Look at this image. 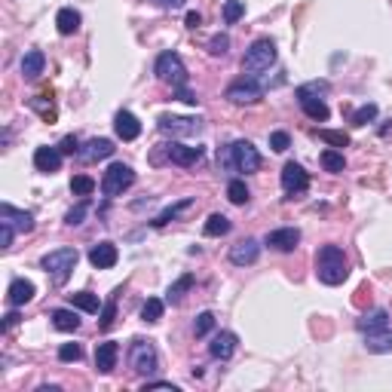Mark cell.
Segmentation results:
<instances>
[{"instance_id": "cell-39", "label": "cell", "mask_w": 392, "mask_h": 392, "mask_svg": "<svg viewBox=\"0 0 392 392\" xmlns=\"http://www.w3.org/2000/svg\"><path fill=\"white\" fill-rule=\"evenodd\" d=\"M316 135H319L325 144H331V147H346V144H350V135H346V132H331V129H319V132H316Z\"/></svg>"}, {"instance_id": "cell-9", "label": "cell", "mask_w": 392, "mask_h": 392, "mask_svg": "<svg viewBox=\"0 0 392 392\" xmlns=\"http://www.w3.org/2000/svg\"><path fill=\"white\" fill-rule=\"evenodd\" d=\"M224 99L230 101V105H257V101L264 99V83H257L255 77H242L227 86Z\"/></svg>"}, {"instance_id": "cell-41", "label": "cell", "mask_w": 392, "mask_h": 392, "mask_svg": "<svg viewBox=\"0 0 392 392\" xmlns=\"http://www.w3.org/2000/svg\"><path fill=\"white\" fill-rule=\"evenodd\" d=\"M43 99H46V95H37V99H31V108H34L37 114H40L46 123H53V120H56V108H53V101H49V105H46V101H43Z\"/></svg>"}, {"instance_id": "cell-10", "label": "cell", "mask_w": 392, "mask_h": 392, "mask_svg": "<svg viewBox=\"0 0 392 392\" xmlns=\"http://www.w3.org/2000/svg\"><path fill=\"white\" fill-rule=\"evenodd\" d=\"M157 129L162 135H172V138H190L203 132V120L199 117H169L162 114L157 120Z\"/></svg>"}, {"instance_id": "cell-4", "label": "cell", "mask_w": 392, "mask_h": 392, "mask_svg": "<svg viewBox=\"0 0 392 392\" xmlns=\"http://www.w3.org/2000/svg\"><path fill=\"white\" fill-rule=\"evenodd\" d=\"M77 261H80V251L77 248H53L40 257V267L49 273L56 285H65L71 279V273L77 270Z\"/></svg>"}, {"instance_id": "cell-52", "label": "cell", "mask_w": 392, "mask_h": 392, "mask_svg": "<svg viewBox=\"0 0 392 392\" xmlns=\"http://www.w3.org/2000/svg\"><path fill=\"white\" fill-rule=\"evenodd\" d=\"M199 25H203V16H199L196 10H190V12H187V28H190V31H196Z\"/></svg>"}, {"instance_id": "cell-27", "label": "cell", "mask_w": 392, "mask_h": 392, "mask_svg": "<svg viewBox=\"0 0 392 392\" xmlns=\"http://www.w3.org/2000/svg\"><path fill=\"white\" fill-rule=\"evenodd\" d=\"M194 205H196V199H194V196H187V199H181V203H175V205H169V209H166V212H160V214H157V218H153V221H151V224H153V227H166V224H169V221H175V218H181V214H184V212H190V209H194Z\"/></svg>"}, {"instance_id": "cell-17", "label": "cell", "mask_w": 392, "mask_h": 392, "mask_svg": "<svg viewBox=\"0 0 392 392\" xmlns=\"http://www.w3.org/2000/svg\"><path fill=\"white\" fill-rule=\"evenodd\" d=\"M203 147H187V144H166V157H169V162H175V166H196L199 160H203Z\"/></svg>"}, {"instance_id": "cell-33", "label": "cell", "mask_w": 392, "mask_h": 392, "mask_svg": "<svg viewBox=\"0 0 392 392\" xmlns=\"http://www.w3.org/2000/svg\"><path fill=\"white\" fill-rule=\"evenodd\" d=\"M227 199H230L233 205H246L251 194H248V187H246V181L242 178H233L230 184H227Z\"/></svg>"}, {"instance_id": "cell-36", "label": "cell", "mask_w": 392, "mask_h": 392, "mask_svg": "<svg viewBox=\"0 0 392 392\" xmlns=\"http://www.w3.org/2000/svg\"><path fill=\"white\" fill-rule=\"evenodd\" d=\"M71 194L74 196H92L95 194V181L90 175H74L71 178Z\"/></svg>"}, {"instance_id": "cell-48", "label": "cell", "mask_w": 392, "mask_h": 392, "mask_svg": "<svg viewBox=\"0 0 392 392\" xmlns=\"http://www.w3.org/2000/svg\"><path fill=\"white\" fill-rule=\"evenodd\" d=\"M175 99H178V101H184V105H190V108H196V92H190L187 90V86H184V90H175Z\"/></svg>"}, {"instance_id": "cell-40", "label": "cell", "mask_w": 392, "mask_h": 392, "mask_svg": "<svg viewBox=\"0 0 392 392\" xmlns=\"http://www.w3.org/2000/svg\"><path fill=\"white\" fill-rule=\"evenodd\" d=\"M86 212H90V199H83L80 205H74V209L65 214V224H68V227H80V224H83V218H86Z\"/></svg>"}, {"instance_id": "cell-29", "label": "cell", "mask_w": 392, "mask_h": 392, "mask_svg": "<svg viewBox=\"0 0 392 392\" xmlns=\"http://www.w3.org/2000/svg\"><path fill=\"white\" fill-rule=\"evenodd\" d=\"M194 282H196V279H194V273H184V276L178 279V282H172V285H169V291H166V303H181V298L190 291V288H194Z\"/></svg>"}, {"instance_id": "cell-28", "label": "cell", "mask_w": 392, "mask_h": 392, "mask_svg": "<svg viewBox=\"0 0 392 392\" xmlns=\"http://www.w3.org/2000/svg\"><path fill=\"white\" fill-rule=\"evenodd\" d=\"M389 325V313L386 309H371V313H365L361 319L356 322V328L361 334H368V331H377V328H386Z\"/></svg>"}, {"instance_id": "cell-50", "label": "cell", "mask_w": 392, "mask_h": 392, "mask_svg": "<svg viewBox=\"0 0 392 392\" xmlns=\"http://www.w3.org/2000/svg\"><path fill=\"white\" fill-rule=\"evenodd\" d=\"M19 319H22V316L16 313V307H12L10 313L3 316V325H0V331H12V328H16V325H19Z\"/></svg>"}, {"instance_id": "cell-2", "label": "cell", "mask_w": 392, "mask_h": 392, "mask_svg": "<svg viewBox=\"0 0 392 392\" xmlns=\"http://www.w3.org/2000/svg\"><path fill=\"white\" fill-rule=\"evenodd\" d=\"M316 276L322 285H340L350 276V261H346L340 246H322L316 255Z\"/></svg>"}, {"instance_id": "cell-49", "label": "cell", "mask_w": 392, "mask_h": 392, "mask_svg": "<svg viewBox=\"0 0 392 392\" xmlns=\"http://www.w3.org/2000/svg\"><path fill=\"white\" fill-rule=\"evenodd\" d=\"M151 389H169V392H178V386H175V383H169V380H147V383H144V392H151Z\"/></svg>"}, {"instance_id": "cell-13", "label": "cell", "mask_w": 392, "mask_h": 392, "mask_svg": "<svg viewBox=\"0 0 392 392\" xmlns=\"http://www.w3.org/2000/svg\"><path fill=\"white\" fill-rule=\"evenodd\" d=\"M62 160H65V153L58 151V147H37L34 151V169L37 172H43V175H56L58 169H62Z\"/></svg>"}, {"instance_id": "cell-43", "label": "cell", "mask_w": 392, "mask_h": 392, "mask_svg": "<svg viewBox=\"0 0 392 392\" xmlns=\"http://www.w3.org/2000/svg\"><path fill=\"white\" fill-rule=\"evenodd\" d=\"M374 120H377V105H361L356 114H352V123H356V126H368Z\"/></svg>"}, {"instance_id": "cell-35", "label": "cell", "mask_w": 392, "mask_h": 392, "mask_svg": "<svg viewBox=\"0 0 392 392\" xmlns=\"http://www.w3.org/2000/svg\"><path fill=\"white\" fill-rule=\"evenodd\" d=\"M120 291H123V288H117V291L110 294V300L101 307V313H99V328L101 331H108L110 325H114V319H117V294H120Z\"/></svg>"}, {"instance_id": "cell-24", "label": "cell", "mask_w": 392, "mask_h": 392, "mask_svg": "<svg viewBox=\"0 0 392 392\" xmlns=\"http://www.w3.org/2000/svg\"><path fill=\"white\" fill-rule=\"evenodd\" d=\"M46 68V56L40 53V49H28L25 56H22V77L25 80H37Z\"/></svg>"}, {"instance_id": "cell-20", "label": "cell", "mask_w": 392, "mask_h": 392, "mask_svg": "<svg viewBox=\"0 0 392 392\" xmlns=\"http://www.w3.org/2000/svg\"><path fill=\"white\" fill-rule=\"evenodd\" d=\"M114 129H117V138H123V142H135L142 135V123H138V117L132 110H117Z\"/></svg>"}, {"instance_id": "cell-11", "label": "cell", "mask_w": 392, "mask_h": 392, "mask_svg": "<svg viewBox=\"0 0 392 392\" xmlns=\"http://www.w3.org/2000/svg\"><path fill=\"white\" fill-rule=\"evenodd\" d=\"M309 187V175L303 172L300 162H285L282 166V190L285 196H300Z\"/></svg>"}, {"instance_id": "cell-18", "label": "cell", "mask_w": 392, "mask_h": 392, "mask_svg": "<svg viewBox=\"0 0 392 392\" xmlns=\"http://www.w3.org/2000/svg\"><path fill=\"white\" fill-rule=\"evenodd\" d=\"M264 242H267L270 248H276V251H294L298 248V242H300V230L298 227H279V230H270Z\"/></svg>"}, {"instance_id": "cell-21", "label": "cell", "mask_w": 392, "mask_h": 392, "mask_svg": "<svg viewBox=\"0 0 392 392\" xmlns=\"http://www.w3.org/2000/svg\"><path fill=\"white\" fill-rule=\"evenodd\" d=\"M34 291L37 288L31 279H12L10 288H6V300H10V307H25L34 298Z\"/></svg>"}, {"instance_id": "cell-31", "label": "cell", "mask_w": 392, "mask_h": 392, "mask_svg": "<svg viewBox=\"0 0 392 392\" xmlns=\"http://www.w3.org/2000/svg\"><path fill=\"white\" fill-rule=\"evenodd\" d=\"M203 233L214 239V236H227L230 233V218L227 214H209V221L203 224Z\"/></svg>"}, {"instance_id": "cell-5", "label": "cell", "mask_w": 392, "mask_h": 392, "mask_svg": "<svg viewBox=\"0 0 392 392\" xmlns=\"http://www.w3.org/2000/svg\"><path fill=\"white\" fill-rule=\"evenodd\" d=\"M325 92H328V83H325V80L322 83L319 80H313V83H307V86H298V92H294L298 95V101H300V110L313 123H325L328 120V114H331L328 105H325V99H319V95H325Z\"/></svg>"}, {"instance_id": "cell-46", "label": "cell", "mask_w": 392, "mask_h": 392, "mask_svg": "<svg viewBox=\"0 0 392 392\" xmlns=\"http://www.w3.org/2000/svg\"><path fill=\"white\" fill-rule=\"evenodd\" d=\"M270 147L276 153H285L288 147H291V138H288V132H273L270 135Z\"/></svg>"}, {"instance_id": "cell-44", "label": "cell", "mask_w": 392, "mask_h": 392, "mask_svg": "<svg viewBox=\"0 0 392 392\" xmlns=\"http://www.w3.org/2000/svg\"><path fill=\"white\" fill-rule=\"evenodd\" d=\"M227 49H230V34H214L209 40V53L212 56H227Z\"/></svg>"}, {"instance_id": "cell-51", "label": "cell", "mask_w": 392, "mask_h": 392, "mask_svg": "<svg viewBox=\"0 0 392 392\" xmlns=\"http://www.w3.org/2000/svg\"><path fill=\"white\" fill-rule=\"evenodd\" d=\"M153 3L162 6V10H181V6L187 3V0H153Z\"/></svg>"}, {"instance_id": "cell-42", "label": "cell", "mask_w": 392, "mask_h": 392, "mask_svg": "<svg viewBox=\"0 0 392 392\" xmlns=\"http://www.w3.org/2000/svg\"><path fill=\"white\" fill-rule=\"evenodd\" d=\"M58 359L62 361H80L83 359V346L80 343H62L58 346Z\"/></svg>"}, {"instance_id": "cell-37", "label": "cell", "mask_w": 392, "mask_h": 392, "mask_svg": "<svg viewBox=\"0 0 392 392\" xmlns=\"http://www.w3.org/2000/svg\"><path fill=\"white\" fill-rule=\"evenodd\" d=\"M212 331H214V313H209V309H205V313L196 316L194 334H196V337H205V334H212Z\"/></svg>"}, {"instance_id": "cell-32", "label": "cell", "mask_w": 392, "mask_h": 392, "mask_svg": "<svg viewBox=\"0 0 392 392\" xmlns=\"http://www.w3.org/2000/svg\"><path fill=\"white\" fill-rule=\"evenodd\" d=\"M162 313H166V303H162L160 298H147L144 307H142V322L157 325V322L162 319Z\"/></svg>"}, {"instance_id": "cell-1", "label": "cell", "mask_w": 392, "mask_h": 392, "mask_svg": "<svg viewBox=\"0 0 392 392\" xmlns=\"http://www.w3.org/2000/svg\"><path fill=\"white\" fill-rule=\"evenodd\" d=\"M218 166L233 175H251L261 169V153H257V147L251 142L239 138V142H233L218 151Z\"/></svg>"}, {"instance_id": "cell-47", "label": "cell", "mask_w": 392, "mask_h": 392, "mask_svg": "<svg viewBox=\"0 0 392 392\" xmlns=\"http://www.w3.org/2000/svg\"><path fill=\"white\" fill-rule=\"evenodd\" d=\"M58 151H62L65 157H74V153H80V142H77V135H65V138H62V144H58Z\"/></svg>"}, {"instance_id": "cell-16", "label": "cell", "mask_w": 392, "mask_h": 392, "mask_svg": "<svg viewBox=\"0 0 392 392\" xmlns=\"http://www.w3.org/2000/svg\"><path fill=\"white\" fill-rule=\"evenodd\" d=\"M117 359H120V343L117 340H105V343L95 346V368H99V374H110L117 368Z\"/></svg>"}, {"instance_id": "cell-15", "label": "cell", "mask_w": 392, "mask_h": 392, "mask_svg": "<svg viewBox=\"0 0 392 392\" xmlns=\"http://www.w3.org/2000/svg\"><path fill=\"white\" fill-rule=\"evenodd\" d=\"M236 346H239V337H236L233 331H218L209 343V356L218 361H227L236 352Z\"/></svg>"}, {"instance_id": "cell-14", "label": "cell", "mask_w": 392, "mask_h": 392, "mask_svg": "<svg viewBox=\"0 0 392 392\" xmlns=\"http://www.w3.org/2000/svg\"><path fill=\"white\" fill-rule=\"evenodd\" d=\"M120 261V251H117L114 242H95V246L90 248V264L95 270H110L114 264Z\"/></svg>"}, {"instance_id": "cell-12", "label": "cell", "mask_w": 392, "mask_h": 392, "mask_svg": "<svg viewBox=\"0 0 392 392\" xmlns=\"http://www.w3.org/2000/svg\"><path fill=\"white\" fill-rule=\"evenodd\" d=\"M257 257H261V242L251 239V236L230 246V264H236V267H251Z\"/></svg>"}, {"instance_id": "cell-3", "label": "cell", "mask_w": 392, "mask_h": 392, "mask_svg": "<svg viewBox=\"0 0 392 392\" xmlns=\"http://www.w3.org/2000/svg\"><path fill=\"white\" fill-rule=\"evenodd\" d=\"M273 65H276V43L270 37H257L242 56V74L246 77H257V74L270 71Z\"/></svg>"}, {"instance_id": "cell-25", "label": "cell", "mask_w": 392, "mask_h": 392, "mask_svg": "<svg viewBox=\"0 0 392 392\" xmlns=\"http://www.w3.org/2000/svg\"><path fill=\"white\" fill-rule=\"evenodd\" d=\"M49 319H53V325L58 331H65V334H71V331H77L80 328V316H77V307H71V309H65V307H58L49 313Z\"/></svg>"}, {"instance_id": "cell-30", "label": "cell", "mask_w": 392, "mask_h": 392, "mask_svg": "<svg viewBox=\"0 0 392 392\" xmlns=\"http://www.w3.org/2000/svg\"><path fill=\"white\" fill-rule=\"evenodd\" d=\"M71 307L83 309V313H101V300L95 298L92 291H77V294H68Z\"/></svg>"}, {"instance_id": "cell-34", "label": "cell", "mask_w": 392, "mask_h": 392, "mask_svg": "<svg viewBox=\"0 0 392 392\" xmlns=\"http://www.w3.org/2000/svg\"><path fill=\"white\" fill-rule=\"evenodd\" d=\"M322 166H325V172H331V175H340L346 169V160H343V153L340 151H322Z\"/></svg>"}, {"instance_id": "cell-26", "label": "cell", "mask_w": 392, "mask_h": 392, "mask_svg": "<svg viewBox=\"0 0 392 392\" xmlns=\"http://www.w3.org/2000/svg\"><path fill=\"white\" fill-rule=\"evenodd\" d=\"M80 22H83L80 12L74 10V6H65V10H58V16H56V28L62 37H71V34L80 31Z\"/></svg>"}, {"instance_id": "cell-45", "label": "cell", "mask_w": 392, "mask_h": 392, "mask_svg": "<svg viewBox=\"0 0 392 392\" xmlns=\"http://www.w3.org/2000/svg\"><path fill=\"white\" fill-rule=\"evenodd\" d=\"M12 239H16V227L6 224V221H0V248L10 251L12 248Z\"/></svg>"}, {"instance_id": "cell-23", "label": "cell", "mask_w": 392, "mask_h": 392, "mask_svg": "<svg viewBox=\"0 0 392 392\" xmlns=\"http://www.w3.org/2000/svg\"><path fill=\"white\" fill-rule=\"evenodd\" d=\"M114 142H108V138H92L90 144L80 151V157H83L86 162H99V160H108V157H114Z\"/></svg>"}, {"instance_id": "cell-22", "label": "cell", "mask_w": 392, "mask_h": 392, "mask_svg": "<svg viewBox=\"0 0 392 392\" xmlns=\"http://www.w3.org/2000/svg\"><path fill=\"white\" fill-rule=\"evenodd\" d=\"M365 337V350L368 352H377V356H383V352H392V328H377V331H368Z\"/></svg>"}, {"instance_id": "cell-38", "label": "cell", "mask_w": 392, "mask_h": 392, "mask_svg": "<svg viewBox=\"0 0 392 392\" xmlns=\"http://www.w3.org/2000/svg\"><path fill=\"white\" fill-rule=\"evenodd\" d=\"M242 16H246V3H242V0H227V3H224V22H227V25L239 22Z\"/></svg>"}, {"instance_id": "cell-19", "label": "cell", "mask_w": 392, "mask_h": 392, "mask_svg": "<svg viewBox=\"0 0 392 392\" xmlns=\"http://www.w3.org/2000/svg\"><path fill=\"white\" fill-rule=\"evenodd\" d=\"M0 221H6V224L16 227V233H31L34 230V214L31 212H22L16 205L3 203L0 205Z\"/></svg>"}, {"instance_id": "cell-7", "label": "cell", "mask_w": 392, "mask_h": 392, "mask_svg": "<svg viewBox=\"0 0 392 392\" xmlns=\"http://www.w3.org/2000/svg\"><path fill=\"white\" fill-rule=\"evenodd\" d=\"M129 365L138 377H153L160 371V352L153 346V340H144V337H135L129 346Z\"/></svg>"}, {"instance_id": "cell-6", "label": "cell", "mask_w": 392, "mask_h": 392, "mask_svg": "<svg viewBox=\"0 0 392 392\" xmlns=\"http://www.w3.org/2000/svg\"><path fill=\"white\" fill-rule=\"evenodd\" d=\"M153 74H157V80H162V83H169L172 86V92L175 90H184L187 86V80H190V74H187V65L181 62V56L178 53H160L157 56V65H153Z\"/></svg>"}, {"instance_id": "cell-8", "label": "cell", "mask_w": 392, "mask_h": 392, "mask_svg": "<svg viewBox=\"0 0 392 392\" xmlns=\"http://www.w3.org/2000/svg\"><path fill=\"white\" fill-rule=\"evenodd\" d=\"M132 184H135V172H132V166H126V162H114V166L105 172V178H101V194H105L108 199L123 196Z\"/></svg>"}]
</instances>
